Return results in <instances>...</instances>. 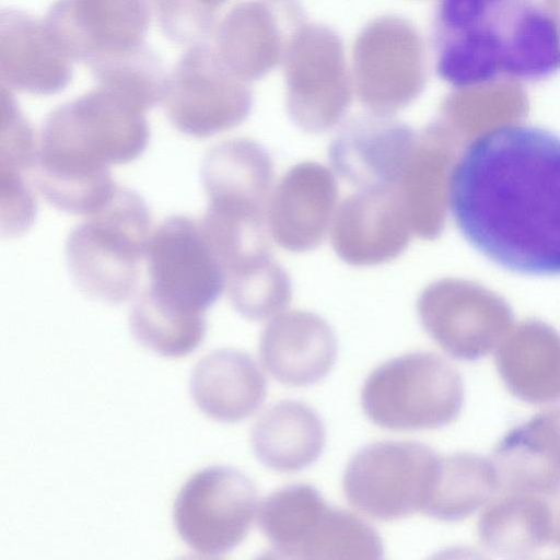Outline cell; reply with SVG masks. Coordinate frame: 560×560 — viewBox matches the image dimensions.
Here are the masks:
<instances>
[{
    "label": "cell",
    "instance_id": "ba28073f",
    "mask_svg": "<svg viewBox=\"0 0 560 560\" xmlns=\"http://www.w3.org/2000/svg\"><path fill=\"white\" fill-rule=\"evenodd\" d=\"M257 511L253 481L235 468L212 466L197 471L182 487L173 520L192 551L214 558L244 540Z\"/></svg>",
    "mask_w": 560,
    "mask_h": 560
},
{
    "label": "cell",
    "instance_id": "7c38bea8",
    "mask_svg": "<svg viewBox=\"0 0 560 560\" xmlns=\"http://www.w3.org/2000/svg\"><path fill=\"white\" fill-rule=\"evenodd\" d=\"M73 61L45 19L16 9L1 11V86L32 95L57 94L70 83Z\"/></svg>",
    "mask_w": 560,
    "mask_h": 560
},
{
    "label": "cell",
    "instance_id": "d6986e66",
    "mask_svg": "<svg viewBox=\"0 0 560 560\" xmlns=\"http://www.w3.org/2000/svg\"><path fill=\"white\" fill-rule=\"evenodd\" d=\"M325 441V427L317 412L295 400H283L269 408L250 434L257 459L281 472L312 465L320 456Z\"/></svg>",
    "mask_w": 560,
    "mask_h": 560
},
{
    "label": "cell",
    "instance_id": "4fadbf2b",
    "mask_svg": "<svg viewBox=\"0 0 560 560\" xmlns=\"http://www.w3.org/2000/svg\"><path fill=\"white\" fill-rule=\"evenodd\" d=\"M410 220L397 188H368L343 201L335 215L336 252L353 265L382 262L406 247Z\"/></svg>",
    "mask_w": 560,
    "mask_h": 560
},
{
    "label": "cell",
    "instance_id": "9a60e30c",
    "mask_svg": "<svg viewBox=\"0 0 560 560\" xmlns=\"http://www.w3.org/2000/svg\"><path fill=\"white\" fill-rule=\"evenodd\" d=\"M418 139L406 126L364 120L332 144L331 158L348 180L368 188H397Z\"/></svg>",
    "mask_w": 560,
    "mask_h": 560
},
{
    "label": "cell",
    "instance_id": "cb8c5ba5",
    "mask_svg": "<svg viewBox=\"0 0 560 560\" xmlns=\"http://www.w3.org/2000/svg\"><path fill=\"white\" fill-rule=\"evenodd\" d=\"M98 84L117 90L145 110L162 102L167 74L158 55L143 45L89 67Z\"/></svg>",
    "mask_w": 560,
    "mask_h": 560
},
{
    "label": "cell",
    "instance_id": "3957f363",
    "mask_svg": "<svg viewBox=\"0 0 560 560\" xmlns=\"http://www.w3.org/2000/svg\"><path fill=\"white\" fill-rule=\"evenodd\" d=\"M432 46L438 74L456 88L560 70V26L539 0H439Z\"/></svg>",
    "mask_w": 560,
    "mask_h": 560
},
{
    "label": "cell",
    "instance_id": "484cf974",
    "mask_svg": "<svg viewBox=\"0 0 560 560\" xmlns=\"http://www.w3.org/2000/svg\"><path fill=\"white\" fill-rule=\"evenodd\" d=\"M498 365L510 389L529 401L560 397V351L504 352Z\"/></svg>",
    "mask_w": 560,
    "mask_h": 560
},
{
    "label": "cell",
    "instance_id": "8fae6325",
    "mask_svg": "<svg viewBox=\"0 0 560 560\" xmlns=\"http://www.w3.org/2000/svg\"><path fill=\"white\" fill-rule=\"evenodd\" d=\"M45 21L73 60L88 67L145 45L148 0H56Z\"/></svg>",
    "mask_w": 560,
    "mask_h": 560
},
{
    "label": "cell",
    "instance_id": "ffe728a7",
    "mask_svg": "<svg viewBox=\"0 0 560 560\" xmlns=\"http://www.w3.org/2000/svg\"><path fill=\"white\" fill-rule=\"evenodd\" d=\"M36 158L33 129L11 91L1 86L0 213L8 222L24 223L36 215V199L28 183Z\"/></svg>",
    "mask_w": 560,
    "mask_h": 560
},
{
    "label": "cell",
    "instance_id": "5bb4252c",
    "mask_svg": "<svg viewBox=\"0 0 560 560\" xmlns=\"http://www.w3.org/2000/svg\"><path fill=\"white\" fill-rule=\"evenodd\" d=\"M259 354L265 369L280 383L308 386L334 366L337 340L320 317L295 311L273 318L266 327Z\"/></svg>",
    "mask_w": 560,
    "mask_h": 560
},
{
    "label": "cell",
    "instance_id": "83f0119b",
    "mask_svg": "<svg viewBox=\"0 0 560 560\" xmlns=\"http://www.w3.org/2000/svg\"><path fill=\"white\" fill-rule=\"evenodd\" d=\"M544 493L550 508L552 541L560 544V486Z\"/></svg>",
    "mask_w": 560,
    "mask_h": 560
},
{
    "label": "cell",
    "instance_id": "8992f818",
    "mask_svg": "<svg viewBox=\"0 0 560 560\" xmlns=\"http://www.w3.org/2000/svg\"><path fill=\"white\" fill-rule=\"evenodd\" d=\"M464 400L457 371L432 352H411L388 360L366 377L361 405L377 427L418 431L450 424Z\"/></svg>",
    "mask_w": 560,
    "mask_h": 560
},
{
    "label": "cell",
    "instance_id": "30bf717a",
    "mask_svg": "<svg viewBox=\"0 0 560 560\" xmlns=\"http://www.w3.org/2000/svg\"><path fill=\"white\" fill-rule=\"evenodd\" d=\"M145 261L147 290L186 312L205 313L225 285L223 265L200 221L188 217H170L153 231Z\"/></svg>",
    "mask_w": 560,
    "mask_h": 560
},
{
    "label": "cell",
    "instance_id": "5b68a950",
    "mask_svg": "<svg viewBox=\"0 0 560 560\" xmlns=\"http://www.w3.org/2000/svg\"><path fill=\"white\" fill-rule=\"evenodd\" d=\"M258 523L273 550L284 558L375 560L384 551L370 524L329 506L310 485L270 493L258 506Z\"/></svg>",
    "mask_w": 560,
    "mask_h": 560
},
{
    "label": "cell",
    "instance_id": "9c48e42d",
    "mask_svg": "<svg viewBox=\"0 0 560 560\" xmlns=\"http://www.w3.org/2000/svg\"><path fill=\"white\" fill-rule=\"evenodd\" d=\"M162 104L182 133L207 138L230 130L248 115L252 95L206 43L190 46L167 75Z\"/></svg>",
    "mask_w": 560,
    "mask_h": 560
},
{
    "label": "cell",
    "instance_id": "6da1fadb",
    "mask_svg": "<svg viewBox=\"0 0 560 560\" xmlns=\"http://www.w3.org/2000/svg\"><path fill=\"white\" fill-rule=\"evenodd\" d=\"M447 203L466 241L513 272L560 275V136L504 125L474 139L454 164Z\"/></svg>",
    "mask_w": 560,
    "mask_h": 560
},
{
    "label": "cell",
    "instance_id": "2e32d148",
    "mask_svg": "<svg viewBox=\"0 0 560 560\" xmlns=\"http://www.w3.org/2000/svg\"><path fill=\"white\" fill-rule=\"evenodd\" d=\"M335 201L336 185L327 168L295 166L282 178L267 213L275 238L291 250L312 248L325 233Z\"/></svg>",
    "mask_w": 560,
    "mask_h": 560
},
{
    "label": "cell",
    "instance_id": "4316f807",
    "mask_svg": "<svg viewBox=\"0 0 560 560\" xmlns=\"http://www.w3.org/2000/svg\"><path fill=\"white\" fill-rule=\"evenodd\" d=\"M228 0H152L163 34L179 45L203 44L217 28V12Z\"/></svg>",
    "mask_w": 560,
    "mask_h": 560
},
{
    "label": "cell",
    "instance_id": "7a4b0ae2",
    "mask_svg": "<svg viewBox=\"0 0 560 560\" xmlns=\"http://www.w3.org/2000/svg\"><path fill=\"white\" fill-rule=\"evenodd\" d=\"M145 109L124 93L97 84L56 107L42 127L35 184L55 208L90 215L115 194L110 167L139 158L150 129Z\"/></svg>",
    "mask_w": 560,
    "mask_h": 560
},
{
    "label": "cell",
    "instance_id": "7402d4cb",
    "mask_svg": "<svg viewBox=\"0 0 560 560\" xmlns=\"http://www.w3.org/2000/svg\"><path fill=\"white\" fill-rule=\"evenodd\" d=\"M541 494L518 492L492 506L479 524L483 544L497 552L518 555L552 541L550 508Z\"/></svg>",
    "mask_w": 560,
    "mask_h": 560
},
{
    "label": "cell",
    "instance_id": "277c9868",
    "mask_svg": "<svg viewBox=\"0 0 560 560\" xmlns=\"http://www.w3.org/2000/svg\"><path fill=\"white\" fill-rule=\"evenodd\" d=\"M86 217L66 242L72 278L97 301L124 303L139 283L153 233L151 212L137 192L117 187L108 202Z\"/></svg>",
    "mask_w": 560,
    "mask_h": 560
},
{
    "label": "cell",
    "instance_id": "603a6c76",
    "mask_svg": "<svg viewBox=\"0 0 560 560\" xmlns=\"http://www.w3.org/2000/svg\"><path fill=\"white\" fill-rule=\"evenodd\" d=\"M129 327L143 347L163 357L180 358L202 342L207 322L203 313L178 310L144 290L131 308Z\"/></svg>",
    "mask_w": 560,
    "mask_h": 560
},
{
    "label": "cell",
    "instance_id": "44dd1931",
    "mask_svg": "<svg viewBox=\"0 0 560 560\" xmlns=\"http://www.w3.org/2000/svg\"><path fill=\"white\" fill-rule=\"evenodd\" d=\"M500 486L493 464L470 454L439 457L434 482L422 513L457 521L474 513Z\"/></svg>",
    "mask_w": 560,
    "mask_h": 560
},
{
    "label": "cell",
    "instance_id": "d4e9b609",
    "mask_svg": "<svg viewBox=\"0 0 560 560\" xmlns=\"http://www.w3.org/2000/svg\"><path fill=\"white\" fill-rule=\"evenodd\" d=\"M268 258L225 281L234 308L252 320L277 316L288 304L290 290L283 272Z\"/></svg>",
    "mask_w": 560,
    "mask_h": 560
},
{
    "label": "cell",
    "instance_id": "52a82bcc",
    "mask_svg": "<svg viewBox=\"0 0 560 560\" xmlns=\"http://www.w3.org/2000/svg\"><path fill=\"white\" fill-rule=\"evenodd\" d=\"M439 456L417 442L383 441L360 448L349 460L342 488L349 503L380 521L422 512Z\"/></svg>",
    "mask_w": 560,
    "mask_h": 560
},
{
    "label": "cell",
    "instance_id": "e0dca14e",
    "mask_svg": "<svg viewBox=\"0 0 560 560\" xmlns=\"http://www.w3.org/2000/svg\"><path fill=\"white\" fill-rule=\"evenodd\" d=\"M190 393L197 407L209 418L237 422L260 408L267 383L250 355L225 348L206 354L196 364Z\"/></svg>",
    "mask_w": 560,
    "mask_h": 560
},
{
    "label": "cell",
    "instance_id": "ac0fdd59",
    "mask_svg": "<svg viewBox=\"0 0 560 560\" xmlns=\"http://www.w3.org/2000/svg\"><path fill=\"white\" fill-rule=\"evenodd\" d=\"M493 465L499 483L515 492L544 493L560 486V407L510 433Z\"/></svg>",
    "mask_w": 560,
    "mask_h": 560
}]
</instances>
